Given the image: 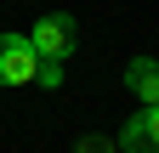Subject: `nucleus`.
Listing matches in <instances>:
<instances>
[{"mask_svg": "<svg viewBox=\"0 0 159 153\" xmlns=\"http://www.w3.org/2000/svg\"><path fill=\"white\" fill-rule=\"evenodd\" d=\"M34 51H40V63H68L74 57V46H80V23L68 11H51V17H40L34 23Z\"/></svg>", "mask_w": 159, "mask_h": 153, "instance_id": "nucleus-1", "label": "nucleus"}, {"mask_svg": "<svg viewBox=\"0 0 159 153\" xmlns=\"http://www.w3.org/2000/svg\"><path fill=\"white\" fill-rule=\"evenodd\" d=\"M29 80H40V51H34V40L29 34H0V85H29Z\"/></svg>", "mask_w": 159, "mask_h": 153, "instance_id": "nucleus-2", "label": "nucleus"}, {"mask_svg": "<svg viewBox=\"0 0 159 153\" xmlns=\"http://www.w3.org/2000/svg\"><path fill=\"white\" fill-rule=\"evenodd\" d=\"M125 85L142 97V108H159V63L153 57H131L125 63Z\"/></svg>", "mask_w": 159, "mask_h": 153, "instance_id": "nucleus-4", "label": "nucleus"}, {"mask_svg": "<svg viewBox=\"0 0 159 153\" xmlns=\"http://www.w3.org/2000/svg\"><path fill=\"white\" fill-rule=\"evenodd\" d=\"M119 153H159V108H136L119 130Z\"/></svg>", "mask_w": 159, "mask_h": 153, "instance_id": "nucleus-3", "label": "nucleus"}, {"mask_svg": "<svg viewBox=\"0 0 159 153\" xmlns=\"http://www.w3.org/2000/svg\"><path fill=\"white\" fill-rule=\"evenodd\" d=\"M74 153H119V136H80Z\"/></svg>", "mask_w": 159, "mask_h": 153, "instance_id": "nucleus-5", "label": "nucleus"}]
</instances>
